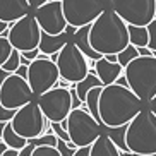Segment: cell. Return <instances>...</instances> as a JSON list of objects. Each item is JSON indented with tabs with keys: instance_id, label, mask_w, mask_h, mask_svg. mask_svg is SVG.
<instances>
[{
	"instance_id": "obj_1",
	"label": "cell",
	"mask_w": 156,
	"mask_h": 156,
	"mask_svg": "<svg viewBox=\"0 0 156 156\" xmlns=\"http://www.w3.org/2000/svg\"><path fill=\"white\" fill-rule=\"evenodd\" d=\"M144 101L129 86L113 83L100 94V122L105 129H124L142 110Z\"/></svg>"
},
{
	"instance_id": "obj_2",
	"label": "cell",
	"mask_w": 156,
	"mask_h": 156,
	"mask_svg": "<svg viewBox=\"0 0 156 156\" xmlns=\"http://www.w3.org/2000/svg\"><path fill=\"white\" fill-rule=\"evenodd\" d=\"M91 46L101 55H119L130 45L129 36V24L113 10L108 9L91 24L89 31Z\"/></svg>"
},
{
	"instance_id": "obj_3",
	"label": "cell",
	"mask_w": 156,
	"mask_h": 156,
	"mask_svg": "<svg viewBox=\"0 0 156 156\" xmlns=\"http://www.w3.org/2000/svg\"><path fill=\"white\" fill-rule=\"evenodd\" d=\"M124 142L129 153L156 154V115L149 110V106L142 108L125 127Z\"/></svg>"
},
{
	"instance_id": "obj_4",
	"label": "cell",
	"mask_w": 156,
	"mask_h": 156,
	"mask_svg": "<svg viewBox=\"0 0 156 156\" xmlns=\"http://www.w3.org/2000/svg\"><path fill=\"white\" fill-rule=\"evenodd\" d=\"M129 87L144 103L156 96V57L139 55L124 69Z\"/></svg>"
},
{
	"instance_id": "obj_5",
	"label": "cell",
	"mask_w": 156,
	"mask_h": 156,
	"mask_svg": "<svg viewBox=\"0 0 156 156\" xmlns=\"http://www.w3.org/2000/svg\"><path fill=\"white\" fill-rule=\"evenodd\" d=\"M101 122L94 119L91 112L84 106L74 108L67 117V132L70 136V142L76 147L91 146L101 136Z\"/></svg>"
},
{
	"instance_id": "obj_6",
	"label": "cell",
	"mask_w": 156,
	"mask_h": 156,
	"mask_svg": "<svg viewBox=\"0 0 156 156\" xmlns=\"http://www.w3.org/2000/svg\"><path fill=\"white\" fill-rule=\"evenodd\" d=\"M10 124L19 136H23L29 141V139H36L43 136L46 129L50 127V120L45 117L38 101L34 100L28 105H24L23 108H19Z\"/></svg>"
},
{
	"instance_id": "obj_7",
	"label": "cell",
	"mask_w": 156,
	"mask_h": 156,
	"mask_svg": "<svg viewBox=\"0 0 156 156\" xmlns=\"http://www.w3.org/2000/svg\"><path fill=\"white\" fill-rule=\"evenodd\" d=\"M87 57L79 50L74 41H69L57 53V67L60 70V77L67 79L69 83L77 84L89 74V62Z\"/></svg>"
},
{
	"instance_id": "obj_8",
	"label": "cell",
	"mask_w": 156,
	"mask_h": 156,
	"mask_svg": "<svg viewBox=\"0 0 156 156\" xmlns=\"http://www.w3.org/2000/svg\"><path fill=\"white\" fill-rule=\"evenodd\" d=\"M58 79L60 70L57 67V62L51 60L48 55L40 53V57L33 60L28 67V83L36 98L50 91L51 87H55L58 84Z\"/></svg>"
},
{
	"instance_id": "obj_9",
	"label": "cell",
	"mask_w": 156,
	"mask_h": 156,
	"mask_svg": "<svg viewBox=\"0 0 156 156\" xmlns=\"http://www.w3.org/2000/svg\"><path fill=\"white\" fill-rule=\"evenodd\" d=\"M38 105L50 122H64L74 110V100L69 87L55 86L36 98Z\"/></svg>"
},
{
	"instance_id": "obj_10",
	"label": "cell",
	"mask_w": 156,
	"mask_h": 156,
	"mask_svg": "<svg viewBox=\"0 0 156 156\" xmlns=\"http://www.w3.org/2000/svg\"><path fill=\"white\" fill-rule=\"evenodd\" d=\"M41 34L43 29L38 24L34 14H29L26 17L16 21L14 24H10L9 31H7V36H9L12 46L19 51H29L40 48Z\"/></svg>"
},
{
	"instance_id": "obj_11",
	"label": "cell",
	"mask_w": 156,
	"mask_h": 156,
	"mask_svg": "<svg viewBox=\"0 0 156 156\" xmlns=\"http://www.w3.org/2000/svg\"><path fill=\"white\" fill-rule=\"evenodd\" d=\"M67 23L74 28L93 24L106 9V0H62Z\"/></svg>"
},
{
	"instance_id": "obj_12",
	"label": "cell",
	"mask_w": 156,
	"mask_h": 156,
	"mask_svg": "<svg viewBox=\"0 0 156 156\" xmlns=\"http://www.w3.org/2000/svg\"><path fill=\"white\" fill-rule=\"evenodd\" d=\"M112 7L130 26H149L156 19V0H115Z\"/></svg>"
},
{
	"instance_id": "obj_13",
	"label": "cell",
	"mask_w": 156,
	"mask_h": 156,
	"mask_svg": "<svg viewBox=\"0 0 156 156\" xmlns=\"http://www.w3.org/2000/svg\"><path fill=\"white\" fill-rule=\"evenodd\" d=\"M34 100H36V96H34V93L29 86L28 79L21 77L16 72L10 74L0 87V103L5 108L19 110V108H23L24 105H28Z\"/></svg>"
},
{
	"instance_id": "obj_14",
	"label": "cell",
	"mask_w": 156,
	"mask_h": 156,
	"mask_svg": "<svg viewBox=\"0 0 156 156\" xmlns=\"http://www.w3.org/2000/svg\"><path fill=\"white\" fill-rule=\"evenodd\" d=\"M34 17H36L38 24L41 26L43 33H48V34H60L69 26L67 19H65L62 0H50L45 5L38 7L34 10Z\"/></svg>"
},
{
	"instance_id": "obj_15",
	"label": "cell",
	"mask_w": 156,
	"mask_h": 156,
	"mask_svg": "<svg viewBox=\"0 0 156 156\" xmlns=\"http://www.w3.org/2000/svg\"><path fill=\"white\" fill-rule=\"evenodd\" d=\"M29 0H0V19L4 23L14 24L16 21L31 14Z\"/></svg>"
},
{
	"instance_id": "obj_16",
	"label": "cell",
	"mask_w": 156,
	"mask_h": 156,
	"mask_svg": "<svg viewBox=\"0 0 156 156\" xmlns=\"http://www.w3.org/2000/svg\"><path fill=\"white\" fill-rule=\"evenodd\" d=\"M94 70H96V76L100 77L103 86H110V84L117 83L119 77L124 74V67H122L119 62H112V60H108L106 57L96 60Z\"/></svg>"
},
{
	"instance_id": "obj_17",
	"label": "cell",
	"mask_w": 156,
	"mask_h": 156,
	"mask_svg": "<svg viewBox=\"0 0 156 156\" xmlns=\"http://www.w3.org/2000/svg\"><path fill=\"white\" fill-rule=\"evenodd\" d=\"M69 41H72V34H69L67 31L60 33V34H48L43 33L41 34V43H40V51L43 55H55L58 53L62 48Z\"/></svg>"
},
{
	"instance_id": "obj_18",
	"label": "cell",
	"mask_w": 156,
	"mask_h": 156,
	"mask_svg": "<svg viewBox=\"0 0 156 156\" xmlns=\"http://www.w3.org/2000/svg\"><path fill=\"white\" fill-rule=\"evenodd\" d=\"M91 156H124V153L112 136L101 134L91 144Z\"/></svg>"
},
{
	"instance_id": "obj_19",
	"label": "cell",
	"mask_w": 156,
	"mask_h": 156,
	"mask_svg": "<svg viewBox=\"0 0 156 156\" xmlns=\"http://www.w3.org/2000/svg\"><path fill=\"white\" fill-rule=\"evenodd\" d=\"M89 31H91V24L83 26V28H77V31L74 33V36H72V41L79 46V50L83 51L89 60H100V58H103V55L98 53V51L91 46V41H89Z\"/></svg>"
},
{
	"instance_id": "obj_20",
	"label": "cell",
	"mask_w": 156,
	"mask_h": 156,
	"mask_svg": "<svg viewBox=\"0 0 156 156\" xmlns=\"http://www.w3.org/2000/svg\"><path fill=\"white\" fill-rule=\"evenodd\" d=\"M2 141L7 144L9 147H12V149H17V151H21L23 147L28 146V139L23 137V136H19L17 132L14 130V127H12V124H5V129H4V132H2Z\"/></svg>"
},
{
	"instance_id": "obj_21",
	"label": "cell",
	"mask_w": 156,
	"mask_h": 156,
	"mask_svg": "<svg viewBox=\"0 0 156 156\" xmlns=\"http://www.w3.org/2000/svg\"><path fill=\"white\" fill-rule=\"evenodd\" d=\"M96 86H103V84H101L100 77L96 76V70L93 69V70H89V74L86 76V79H83L81 83H77L74 87H76V93H77L79 100L83 101V103H86L87 93L91 91L93 87H96Z\"/></svg>"
},
{
	"instance_id": "obj_22",
	"label": "cell",
	"mask_w": 156,
	"mask_h": 156,
	"mask_svg": "<svg viewBox=\"0 0 156 156\" xmlns=\"http://www.w3.org/2000/svg\"><path fill=\"white\" fill-rule=\"evenodd\" d=\"M129 36H130V45L142 48L149 46V29L147 26H130L129 24Z\"/></svg>"
},
{
	"instance_id": "obj_23",
	"label": "cell",
	"mask_w": 156,
	"mask_h": 156,
	"mask_svg": "<svg viewBox=\"0 0 156 156\" xmlns=\"http://www.w3.org/2000/svg\"><path fill=\"white\" fill-rule=\"evenodd\" d=\"M12 51H14V46L10 43L9 36H7V34H0V69H2L4 64L10 58Z\"/></svg>"
},
{
	"instance_id": "obj_24",
	"label": "cell",
	"mask_w": 156,
	"mask_h": 156,
	"mask_svg": "<svg viewBox=\"0 0 156 156\" xmlns=\"http://www.w3.org/2000/svg\"><path fill=\"white\" fill-rule=\"evenodd\" d=\"M137 57H139V48L134 46V45H129L125 50H122L119 55H117V58H119V64L125 69V67H127L134 58H137Z\"/></svg>"
},
{
	"instance_id": "obj_25",
	"label": "cell",
	"mask_w": 156,
	"mask_h": 156,
	"mask_svg": "<svg viewBox=\"0 0 156 156\" xmlns=\"http://www.w3.org/2000/svg\"><path fill=\"white\" fill-rule=\"evenodd\" d=\"M21 65H23V57H21V51L14 48L12 55H10V58L4 64V67H2V69L7 70V72H12V74H14V72H17V69L21 67Z\"/></svg>"
},
{
	"instance_id": "obj_26",
	"label": "cell",
	"mask_w": 156,
	"mask_h": 156,
	"mask_svg": "<svg viewBox=\"0 0 156 156\" xmlns=\"http://www.w3.org/2000/svg\"><path fill=\"white\" fill-rule=\"evenodd\" d=\"M58 141L60 139L57 137L53 132L43 134V136H40V137H36V139H29V142L34 144V146H58Z\"/></svg>"
},
{
	"instance_id": "obj_27",
	"label": "cell",
	"mask_w": 156,
	"mask_h": 156,
	"mask_svg": "<svg viewBox=\"0 0 156 156\" xmlns=\"http://www.w3.org/2000/svg\"><path fill=\"white\" fill-rule=\"evenodd\" d=\"M31 156H64L58 146H36Z\"/></svg>"
},
{
	"instance_id": "obj_28",
	"label": "cell",
	"mask_w": 156,
	"mask_h": 156,
	"mask_svg": "<svg viewBox=\"0 0 156 156\" xmlns=\"http://www.w3.org/2000/svg\"><path fill=\"white\" fill-rule=\"evenodd\" d=\"M51 129H53V134H55L60 141L70 142V136H69V132H67V129L60 124V122H51Z\"/></svg>"
},
{
	"instance_id": "obj_29",
	"label": "cell",
	"mask_w": 156,
	"mask_h": 156,
	"mask_svg": "<svg viewBox=\"0 0 156 156\" xmlns=\"http://www.w3.org/2000/svg\"><path fill=\"white\" fill-rule=\"evenodd\" d=\"M17 110H10V108H5L2 103H0V122H4V124H9V122H12V119H14V115Z\"/></svg>"
},
{
	"instance_id": "obj_30",
	"label": "cell",
	"mask_w": 156,
	"mask_h": 156,
	"mask_svg": "<svg viewBox=\"0 0 156 156\" xmlns=\"http://www.w3.org/2000/svg\"><path fill=\"white\" fill-rule=\"evenodd\" d=\"M147 29H149V48L156 51V19L147 26Z\"/></svg>"
},
{
	"instance_id": "obj_31",
	"label": "cell",
	"mask_w": 156,
	"mask_h": 156,
	"mask_svg": "<svg viewBox=\"0 0 156 156\" xmlns=\"http://www.w3.org/2000/svg\"><path fill=\"white\" fill-rule=\"evenodd\" d=\"M72 156H91V146L86 147H77L72 151Z\"/></svg>"
},
{
	"instance_id": "obj_32",
	"label": "cell",
	"mask_w": 156,
	"mask_h": 156,
	"mask_svg": "<svg viewBox=\"0 0 156 156\" xmlns=\"http://www.w3.org/2000/svg\"><path fill=\"white\" fill-rule=\"evenodd\" d=\"M34 144H31V142H28V146L26 147H23L21 151H19V156H31L33 154V151H34Z\"/></svg>"
},
{
	"instance_id": "obj_33",
	"label": "cell",
	"mask_w": 156,
	"mask_h": 156,
	"mask_svg": "<svg viewBox=\"0 0 156 156\" xmlns=\"http://www.w3.org/2000/svg\"><path fill=\"white\" fill-rule=\"evenodd\" d=\"M46 2H50V0H29V4H31V7L34 10L38 9V7H41V5H45Z\"/></svg>"
},
{
	"instance_id": "obj_34",
	"label": "cell",
	"mask_w": 156,
	"mask_h": 156,
	"mask_svg": "<svg viewBox=\"0 0 156 156\" xmlns=\"http://www.w3.org/2000/svg\"><path fill=\"white\" fill-rule=\"evenodd\" d=\"M28 67H29V65H24V64H23V65L17 69V72H16V74H19L21 77H26V79H28Z\"/></svg>"
},
{
	"instance_id": "obj_35",
	"label": "cell",
	"mask_w": 156,
	"mask_h": 156,
	"mask_svg": "<svg viewBox=\"0 0 156 156\" xmlns=\"http://www.w3.org/2000/svg\"><path fill=\"white\" fill-rule=\"evenodd\" d=\"M9 28H10V24L9 23H4V21L0 19V34H7Z\"/></svg>"
},
{
	"instance_id": "obj_36",
	"label": "cell",
	"mask_w": 156,
	"mask_h": 156,
	"mask_svg": "<svg viewBox=\"0 0 156 156\" xmlns=\"http://www.w3.org/2000/svg\"><path fill=\"white\" fill-rule=\"evenodd\" d=\"M12 72H7V70H4V69H0V87H2V84H4V81L7 77H9Z\"/></svg>"
},
{
	"instance_id": "obj_37",
	"label": "cell",
	"mask_w": 156,
	"mask_h": 156,
	"mask_svg": "<svg viewBox=\"0 0 156 156\" xmlns=\"http://www.w3.org/2000/svg\"><path fill=\"white\" fill-rule=\"evenodd\" d=\"M2 156H19V151L17 149H12V147H7V151H5Z\"/></svg>"
},
{
	"instance_id": "obj_38",
	"label": "cell",
	"mask_w": 156,
	"mask_h": 156,
	"mask_svg": "<svg viewBox=\"0 0 156 156\" xmlns=\"http://www.w3.org/2000/svg\"><path fill=\"white\" fill-rule=\"evenodd\" d=\"M147 106H149V110H151V112H153V113H154V115H156V96H154V98H153V100H151V101H149V103H147Z\"/></svg>"
},
{
	"instance_id": "obj_39",
	"label": "cell",
	"mask_w": 156,
	"mask_h": 156,
	"mask_svg": "<svg viewBox=\"0 0 156 156\" xmlns=\"http://www.w3.org/2000/svg\"><path fill=\"white\" fill-rule=\"evenodd\" d=\"M7 147H9V146H7V144H5L4 141H0V156H2L5 151H7Z\"/></svg>"
},
{
	"instance_id": "obj_40",
	"label": "cell",
	"mask_w": 156,
	"mask_h": 156,
	"mask_svg": "<svg viewBox=\"0 0 156 156\" xmlns=\"http://www.w3.org/2000/svg\"><path fill=\"white\" fill-rule=\"evenodd\" d=\"M124 156H156V154H136V153H124Z\"/></svg>"
},
{
	"instance_id": "obj_41",
	"label": "cell",
	"mask_w": 156,
	"mask_h": 156,
	"mask_svg": "<svg viewBox=\"0 0 156 156\" xmlns=\"http://www.w3.org/2000/svg\"><path fill=\"white\" fill-rule=\"evenodd\" d=\"M106 2H108V4H113V2H115V0H106Z\"/></svg>"
}]
</instances>
